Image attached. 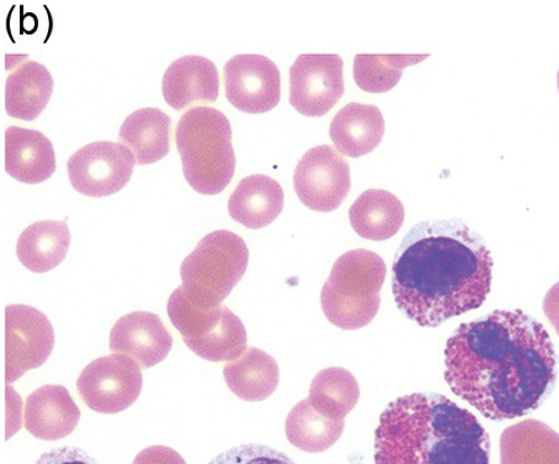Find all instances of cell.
<instances>
[{
	"label": "cell",
	"mask_w": 559,
	"mask_h": 464,
	"mask_svg": "<svg viewBox=\"0 0 559 464\" xmlns=\"http://www.w3.org/2000/svg\"><path fill=\"white\" fill-rule=\"evenodd\" d=\"M444 380L485 418H523L556 385V353L545 326L523 310H496L462 324L444 348Z\"/></svg>",
	"instance_id": "6da1fadb"
},
{
	"label": "cell",
	"mask_w": 559,
	"mask_h": 464,
	"mask_svg": "<svg viewBox=\"0 0 559 464\" xmlns=\"http://www.w3.org/2000/svg\"><path fill=\"white\" fill-rule=\"evenodd\" d=\"M492 258L485 239L460 219L416 224L395 253L393 295L397 308L423 328L485 305Z\"/></svg>",
	"instance_id": "7a4b0ae2"
},
{
	"label": "cell",
	"mask_w": 559,
	"mask_h": 464,
	"mask_svg": "<svg viewBox=\"0 0 559 464\" xmlns=\"http://www.w3.org/2000/svg\"><path fill=\"white\" fill-rule=\"evenodd\" d=\"M490 449L476 415L439 393L397 397L374 433L376 464H490Z\"/></svg>",
	"instance_id": "3957f363"
},
{
	"label": "cell",
	"mask_w": 559,
	"mask_h": 464,
	"mask_svg": "<svg viewBox=\"0 0 559 464\" xmlns=\"http://www.w3.org/2000/svg\"><path fill=\"white\" fill-rule=\"evenodd\" d=\"M176 142L185 178L195 192L215 195L230 185L236 156L224 112L211 107L188 110L178 121Z\"/></svg>",
	"instance_id": "277c9868"
},
{
	"label": "cell",
	"mask_w": 559,
	"mask_h": 464,
	"mask_svg": "<svg viewBox=\"0 0 559 464\" xmlns=\"http://www.w3.org/2000/svg\"><path fill=\"white\" fill-rule=\"evenodd\" d=\"M385 276L384 260L372 251L341 255L321 290V308L330 323L343 330L372 323L381 306Z\"/></svg>",
	"instance_id": "5b68a950"
},
{
	"label": "cell",
	"mask_w": 559,
	"mask_h": 464,
	"mask_svg": "<svg viewBox=\"0 0 559 464\" xmlns=\"http://www.w3.org/2000/svg\"><path fill=\"white\" fill-rule=\"evenodd\" d=\"M248 245L231 231L206 235L181 266L185 295L199 307H219L248 270Z\"/></svg>",
	"instance_id": "8992f818"
},
{
	"label": "cell",
	"mask_w": 559,
	"mask_h": 464,
	"mask_svg": "<svg viewBox=\"0 0 559 464\" xmlns=\"http://www.w3.org/2000/svg\"><path fill=\"white\" fill-rule=\"evenodd\" d=\"M167 312L188 348L206 361L233 362L248 349L242 321L226 307H199L179 287L168 299Z\"/></svg>",
	"instance_id": "52a82bcc"
},
{
	"label": "cell",
	"mask_w": 559,
	"mask_h": 464,
	"mask_svg": "<svg viewBox=\"0 0 559 464\" xmlns=\"http://www.w3.org/2000/svg\"><path fill=\"white\" fill-rule=\"evenodd\" d=\"M141 367L126 355L112 354L85 367L78 381L81 400L93 412L117 414L138 401Z\"/></svg>",
	"instance_id": "ba28073f"
},
{
	"label": "cell",
	"mask_w": 559,
	"mask_h": 464,
	"mask_svg": "<svg viewBox=\"0 0 559 464\" xmlns=\"http://www.w3.org/2000/svg\"><path fill=\"white\" fill-rule=\"evenodd\" d=\"M135 164V156L124 145L97 141L73 154L68 170L75 191L104 198L120 192L129 183Z\"/></svg>",
	"instance_id": "9c48e42d"
},
{
	"label": "cell",
	"mask_w": 559,
	"mask_h": 464,
	"mask_svg": "<svg viewBox=\"0 0 559 464\" xmlns=\"http://www.w3.org/2000/svg\"><path fill=\"white\" fill-rule=\"evenodd\" d=\"M345 94L338 55H300L290 68L289 102L302 116H326Z\"/></svg>",
	"instance_id": "30bf717a"
},
{
	"label": "cell",
	"mask_w": 559,
	"mask_h": 464,
	"mask_svg": "<svg viewBox=\"0 0 559 464\" xmlns=\"http://www.w3.org/2000/svg\"><path fill=\"white\" fill-rule=\"evenodd\" d=\"M300 202L311 211L334 212L345 202L350 188L347 160L329 145L310 148L294 174Z\"/></svg>",
	"instance_id": "8fae6325"
},
{
	"label": "cell",
	"mask_w": 559,
	"mask_h": 464,
	"mask_svg": "<svg viewBox=\"0 0 559 464\" xmlns=\"http://www.w3.org/2000/svg\"><path fill=\"white\" fill-rule=\"evenodd\" d=\"M7 383L12 384L31 369L43 366L52 354L55 333L50 320L28 306L5 310Z\"/></svg>",
	"instance_id": "7c38bea8"
},
{
	"label": "cell",
	"mask_w": 559,
	"mask_h": 464,
	"mask_svg": "<svg viewBox=\"0 0 559 464\" xmlns=\"http://www.w3.org/2000/svg\"><path fill=\"white\" fill-rule=\"evenodd\" d=\"M226 98L243 112L263 114L278 106L281 72L266 56L238 55L225 64Z\"/></svg>",
	"instance_id": "4fadbf2b"
},
{
	"label": "cell",
	"mask_w": 559,
	"mask_h": 464,
	"mask_svg": "<svg viewBox=\"0 0 559 464\" xmlns=\"http://www.w3.org/2000/svg\"><path fill=\"white\" fill-rule=\"evenodd\" d=\"M109 345L112 354L126 355L146 369L165 361L174 338L154 312L135 311L114 325Z\"/></svg>",
	"instance_id": "5bb4252c"
},
{
	"label": "cell",
	"mask_w": 559,
	"mask_h": 464,
	"mask_svg": "<svg viewBox=\"0 0 559 464\" xmlns=\"http://www.w3.org/2000/svg\"><path fill=\"white\" fill-rule=\"evenodd\" d=\"M221 80L216 66L202 56H185L169 66L163 80L164 98L178 111L214 103L219 97Z\"/></svg>",
	"instance_id": "9a60e30c"
},
{
	"label": "cell",
	"mask_w": 559,
	"mask_h": 464,
	"mask_svg": "<svg viewBox=\"0 0 559 464\" xmlns=\"http://www.w3.org/2000/svg\"><path fill=\"white\" fill-rule=\"evenodd\" d=\"M81 419V411L62 385L49 384L27 396L24 424L34 438L56 441L68 438Z\"/></svg>",
	"instance_id": "2e32d148"
},
{
	"label": "cell",
	"mask_w": 559,
	"mask_h": 464,
	"mask_svg": "<svg viewBox=\"0 0 559 464\" xmlns=\"http://www.w3.org/2000/svg\"><path fill=\"white\" fill-rule=\"evenodd\" d=\"M5 170L17 182L39 185L56 172L52 142L43 132L19 127L5 131Z\"/></svg>",
	"instance_id": "e0dca14e"
},
{
	"label": "cell",
	"mask_w": 559,
	"mask_h": 464,
	"mask_svg": "<svg viewBox=\"0 0 559 464\" xmlns=\"http://www.w3.org/2000/svg\"><path fill=\"white\" fill-rule=\"evenodd\" d=\"M385 131L382 111L369 104L350 103L338 110L330 126V138L338 153L357 158L371 154Z\"/></svg>",
	"instance_id": "ac0fdd59"
},
{
	"label": "cell",
	"mask_w": 559,
	"mask_h": 464,
	"mask_svg": "<svg viewBox=\"0 0 559 464\" xmlns=\"http://www.w3.org/2000/svg\"><path fill=\"white\" fill-rule=\"evenodd\" d=\"M11 74L5 84V110L9 117L33 121L49 104L53 80L44 64L19 60L15 68L8 66Z\"/></svg>",
	"instance_id": "d6986e66"
},
{
	"label": "cell",
	"mask_w": 559,
	"mask_h": 464,
	"mask_svg": "<svg viewBox=\"0 0 559 464\" xmlns=\"http://www.w3.org/2000/svg\"><path fill=\"white\" fill-rule=\"evenodd\" d=\"M283 207V188L276 179L266 175L243 178L229 199L233 219L253 230L271 225Z\"/></svg>",
	"instance_id": "ffe728a7"
},
{
	"label": "cell",
	"mask_w": 559,
	"mask_h": 464,
	"mask_svg": "<svg viewBox=\"0 0 559 464\" xmlns=\"http://www.w3.org/2000/svg\"><path fill=\"white\" fill-rule=\"evenodd\" d=\"M173 141V119L157 108L132 112L119 131V144L135 156L136 165H153L165 158Z\"/></svg>",
	"instance_id": "44dd1931"
},
{
	"label": "cell",
	"mask_w": 559,
	"mask_h": 464,
	"mask_svg": "<svg viewBox=\"0 0 559 464\" xmlns=\"http://www.w3.org/2000/svg\"><path fill=\"white\" fill-rule=\"evenodd\" d=\"M501 464H559V433L530 419L509 426L500 438Z\"/></svg>",
	"instance_id": "7402d4cb"
},
{
	"label": "cell",
	"mask_w": 559,
	"mask_h": 464,
	"mask_svg": "<svg viewBox=\"0 0 559 464\" xmlns=\"http://www.w3.org/2000/svg\"><path fill=\"white\" fill-rule=\"evenodd\" d=\"M349 222L366 240L385 241L393 238L404 224L403 203L383 189H369L350 206Z\"/></svg>",
	"instance_id": "603a6c76"
},
{
	"label": "cell",
	"mask_w": 559,
	"mask_h": 464,
	"mask_svg": "<svg viewBox=\"0 0 559 464\" xmlns=\"http://www.w3.org/2000/svg\"><path fill=\"white\" fill-rule=\"evenodd\" d=\"M70 246L68 219L46 221L26 227L17 240L16 254L26 270L46 273L63 262Z\"/></svg>",
	"instance_id": "cb8c5ba5"
},
{
	"label": "cell",
	"mask_w": 559,
	"mask_h": 464,
	"mask_svg": "<svg viewBox=\"0 0 559 464\" xmlns=\"http://www.w3.org/2000/svg\"><path fill=\"white\" fill-rule=\"evenodd\" d=\"M229 390L246 402H262L276 392L280 367L272 356L255 347H248L236 361L224 368Z\"/></svg>",
	"instance_id": "d4e9b609"
},
{
	"label": "cell",
	"mask_w": 559,
	"mask_h": 464,
	"mask_svg": "<svg viewBox=\"0 0 559 464\" xmlns=\"http://www.w3.org/2000/svg\"><path fill=\"white\" fill-rule=\"evenodd\" d=\"M345 420H333L312 408L310 402L298 403L288 414L286 435L294 448L321 453L333 448L343 437Z\"/></svg>",
	"instance_id": "484cf974"
},
{
	"label": "cell",
	"mask_w": 559,
	"mask_h": 464,
	"mask_svg": "<svg viewBox=\"0 0 559 464\" xmlns=\"http://www.w3.org/2000/svg\"><path fill=\"white\" fill-rule=\"evenodd\" d=\"M308 401L326 418L345 420L359 401V385L347 369L326 368L312 380Z\"/></svg>",
	"instance_id": "4316f807"
},
{
	"label": "cell",
	"mask_w": 559,
	"mask_h": 464,
	"mask_svg": "<svg viewBox=\"0 0 559 464\" xmlns=\"http://www.w3.org/2000/svg\"><path fill=\"white\" fill-rule=\"evenodd\" d=\"M430 55H357L354 75L359 88L368 93H385L400 83L409 66L418 64Z\"/></svg>",
	"instance_id": "83f0119b"
},
{
	"label": "cell",
	"mask_w": 559,
	"mask_h": 464,
	"mask_svg": "<svg viewBox=\"0 0 559 464\" xmlns=\"http://www.w3.org/2000/svg\"><path fill=\"white\" fill-rule=\"evenodd\" d=\"M210 464H297L288 454L264 444H240L215 457Z\"/></svg>",
	"instance_id": "f1b7e54d"
},
{
	"label": "cell",
	"mask_w": 559,
	"mask_h": 464,
	"mask_svg": "<svg viewBox=\"0 0 559 464\" xmlns=\"http://www.w3.org/2000/svg\"><path fill=\"white\" fill-rule=\"evenodd\" d=\"M35 464H99L90 454L78 448H61L46 452Z\"/></svg>",
	"instance_id": "f546056e"
},
{
	"label": "cell",
	"mask_w": 559,
	"mask_h": 464,
	"mask_svg": "<svg viewBox=\"0 0 559 464\" xmlns=\"http://www.w3.org/2000/svg\"><path fill=\"white\" fill-rule=\"evenodd\" d=\"M132 464H187V462L173 449L151 447L141 451Z\"/></svg>",
	"instance_id": "4dcf8cb0"
},
{
	"label": "cell",
	"mask_w": 559,
	"mask_h": 464,
	"mask_svg": "<svg viewBox=\"0 0 559 464\" xmlns=\"http://www.w3.org/2000/svg\"><path fill=\"white\" fill-rule=\"evenodd\" d=\"M544 311L559 336V282L547 292L544 300Z\"/></svg>",
	"instance_id": "1f68e13d"
},
{
	"label": "cell",
	"mask_w": 559,
	"mask_h": 464,
	"mask_svg": "<svg viewBox=\"0 0 559 464\" xmlns=\"http://www.w3.org/2000/svg\"><path fill=\"white\" fill-rule=\"evenodd\" d=\"M557 79H558V91H559V70H558Z\"/></svg>",
	"instance_id": "d6a6232c"
}]
</instances>
